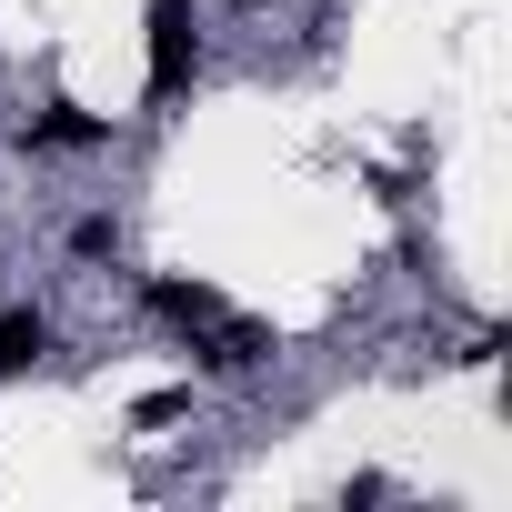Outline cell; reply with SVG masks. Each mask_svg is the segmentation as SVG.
<instances>
[{"instance_id":"5b68a950","label":"cell","mask_w":512,"mask_h":512,"mask_svg":"<svg viewBox=\"0 0 512 512\" xmlns=\"http://www.w3.org/2000/svg\"><path fill=\"white\" fill-rule=\"evenodd\" d=\"M71 251H81V262H101V251H121V231H111V221H81V231H71Z\"/></svg>"},{"instance_id":"6da1fadb","label":"cell","mask_w":512,"mask_h":512,"mask_svg":"<svg viewBox=\"0 0 512 512\" xmlns=\"http://www.w3.org/2000/svg\"><path fill=\"white\" fill-rule=\"evenodd\" d=\"M151 312H161L171 332H191V352H201L211 372H241V362H262V352H272V342H262V322L221 312V292H211V282H151Z\"/></svg>"},{"instance_id":"3957f363","label":"cell","mask_w":512,"mask_h":512,"mask_svg":"<svg viewBox=\"0 0 512 512\" xmlns=\"http://www.w3.org/2000/svg\"><path fill=\"white\" fill-rule=\"evenodd\" d=\"M41 352H51V322H41V312H0V382L31 372Z\"/></svg>"},{"instance_id":"7a4b0ae2","label":"cell","mask_w":512,"mask_h":512,"mask_svg":"<svg viewBox=\"0 0 512 512\" xmlns=\"http://www.w3.org/2000/svg\"><path fill=\"white\" fill-rule=\"evenodd\" d=\"M201 71V31H191V0H151V91H181Z\"/></svg>"},{"instance_id":"277c9868","label":"cell","mask_w":512,"mask_h":512,"mask_svg":"<svg viewBox=\"0 0 512 512\" xmlns=\"http://www.w3.org/2000/svg\"><path fill=\"white\" fill-rule=\"evenodd\" d=\"M31 141H41V151H91V141H101V121H91V111H71V101H51V111L31 121Z\"/></svg>"}]
</instances>
